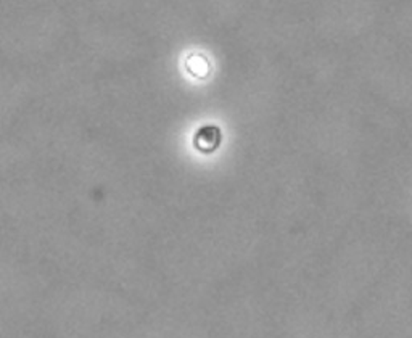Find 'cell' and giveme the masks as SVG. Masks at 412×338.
Instances as JSON below:
<instances>
[{
	"instance_id": "obj_1",
	"label": "cell",
	"mask_w": 412,
	"mask_h": 338,
	"mask_svg": "<svg viewBox=\"0 0 412 338\" xmlns=\"http://www.w3.org/2000/svg\"><path fill=\"white\" fill-rule=\"evenodd\" d=\"M222 140L221 129L215 124L203 126L193 135V147L200 153H213L219 148Z\"/></svg>"
},
{
	"instance_id": "obj_2",
	"label": "cell",
	"mask_w": 412,
	"mask_h": 338,
	"mask_svg": "<svg viewBox=\"0 0 412 338\" xmlns=\"http://www.w3.org/2000/svg\"><path fill=\"white\" fill-rule=\"evenodd\" d=\"M184 68L186 71L195 79H206L211 74V61L205 53L192 52L188 53L184 60Z\"/></svg>"
}]
</instances>
